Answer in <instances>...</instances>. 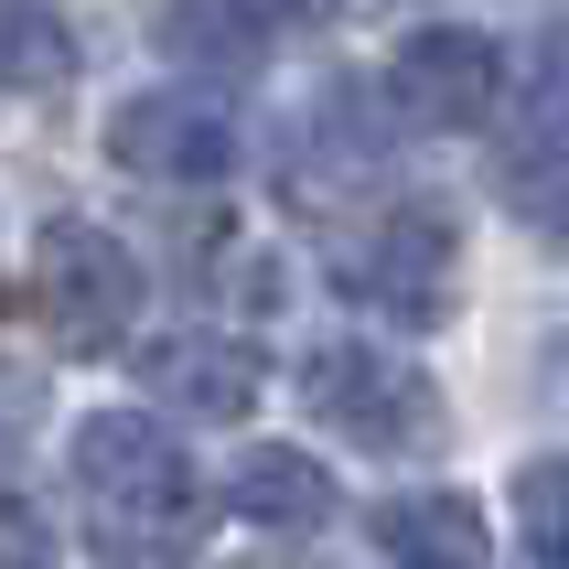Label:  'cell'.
Segmentation results:
<instances>
[{"mask_svg": "<svg viewBox=\"0 0 569 569\" xmlns=\"http://www.w3.org/2000/svg\"><path fill=\"white\" fill-rule=\"evenodd\" d=\"M76 495H87L97 569H193L204 548V473L151 409H97L76 430Z\"/></svg>", "mask_w": 569, "mask_h": 569, "instance_id": "obj_1", "label": "cell"}, {"mask_svg": "<svg viewBox=\"0 0 569 569\" xmlns=\"http://www.w3.org/2000/svg\"><path fill=\"white\" fill-rule=\"evenodd\" d=\"M333 290H345L355 312L398 322V333H430V322H451V301H462V226H451L441 204H377V216L333 248Z\"/></svg>", "mask_w": 569, "mask_h": 569, "instance_id": "obj_2", "label": "cell"}, {"mask_svg": "<svg viewBox=\"0 0 569 569\" xmlns=\"http://www.w3.org/2000/svg\"><path fill=\"white\" fill-rule=\"evenodd\" d=\"M301 398L355 451H419L441 430V387L419 377V366H398L387 345H312L301 355Z\"/></svg>", "mask_w": 569, "mask_h": 569, "instance_id": "obj_3", "label": "cell"}, {"mask_svg": "<svg viewBox=\"0 0 569 569\" xmlns=\"http://www.w3.org/2000/svg\"><path fill=\"white\" fill-rule=\"evenodd\" d=\"M32 290H43V322H54L76 355L119 345L129 322H140V258H129L97 216H54L43 237H32Z\"/></svg>", "mask_w": 569, "mask_h": 569, "instance_id": "obj_4", "label": "cell"}, {"mask_svg": "<svg viewBox=\"0 0 569 569\" xmlns=\"http://www.w3.org/2000/svg\"><path fill=\"white\" fill-rule=\"evenodd\" d=\"M506 97H516V64L483 22H430L387 54V108L409 129H495Z\"/></svg>", "mask_w": 569, "mask_h": 569, "instance_id": "obj_5", "label": "cell"}, {"mask_svg": "<svg viewBox=\"0 0 569 569\" xmlns=\"http://www.w3.org/2000/svg\"><path fill=\"white\" fill-rule=\"evenodd\" d=\"M108 161L140 172V183H226L248 161V129L204 87H151V97H119L108 108Z\"/></svg>", "mask_w": 569, "mask_h": 569, "instance_id": "obj_6", "label": "cell"}, {"mask_svg": "<svg viewBox=\"0 0 569 569\" xmlns=\"http://www.w3.org/2000/svg\"><path fill=\"white\" fill-rule=\"evenodd\" d=\"M140 387L183 419H248L269 398V355L226 322H183V333H151L140 345Z\"/></svg>", "mask_w": 569, "mask_h": 569, "instance_id": "obj_7", "label": "cell"}, {"mask_svg": "<svg viewBox=\"0 0 569 569\" xmlns=\"http://www.w3.org/2000/svg\"><path fill=\"white\" fill-rule=\"evenodd\" d=\"M495 183H506V204L527 226L569 193V54H548L538 87L495 108Z\"/></svg>", "mask_w": 569, "mask_h": 569, "instance_id": "obj_8", "label": "cell"}, {"mask_svg": "<svg viewBox=\"0 0 569 569\" xmlns=\"http://www.w3.org/2000/svg\"><path fill=\"white\" fill-rule=\"evenodd\" d=\"M366 538H377L387 569H495V527H483V506L451 495V483L387 495V506L366 516Z\"/></svg>", "mask_w": 569, "mask_h": 569, "instance_id": "obj_9", "label": "cell"}, {"mask_svg": "<svg viewBox=\"0 0 569 569\" xmlns=\"http://www.w3.org/2000/svg\"><path fill=\"white\" fill-rule=\"evenodd\" d=\"M226 516H248V527H322L333 516V473L290 441H258L226 462Z\"/></svg>", "mask_w": 569, "mask_h": 569, "instance_id": "obj_10", "label": "cell"}, {"mask_svg": "<svg viewBox=\"0 0 569 569\" xmlns=\"http://www.w3.org/2000/svg\"><path fill=\"white\" fill-rule=\"evenodd\" d=\"M161 54L183 64V76H248L269 54V32L248 22V0H172L161 11Z\"/></svg>", "mask_w": 569, "mask_h": 569, "instance_id": "obj_11", "label": "cell"}, {"mask_svg": "<svg viewBox=\"0 0 569 569\" xmlns=\"http://www.w3.org/2000/svg\"><path fill=\"white\" fill-rule=\"evenodd\" d=\"M76 76V32L54 0H0V97H54Z\"/></svg>", "mask_w": 569, "mask_h": 569, "instance_id": "obj_12", "label": "cell"}, {"mask_svg": "<svg viewBox=\"0 0 569 569\" xmlns=\"http://www.w3.org/2000/svg\"><path fill=\"white\" fill-rule=\"evenodd\" d=\"M516 527H527V548L548 569H569V451H538L516 473Z\"/></svg>", "mask_w": 569, "mask_h": 569, "instance_id": "obj_13", "label": "cell"}, {"mask_svg": "<svg viewBox=\"0 0 569 569\" xmlns=\"http://www.w3.org/2000/svg\"><path fill=\"white\" fill-rule=\"evenodd\" d=\"M322 11H333V0H248V22L269 32V43H280V32H322Z\"/></svg>", "mask_w": 569, "mask_h": 569, "instance_id": "obj_14", "label": "cell"}, {"mask_svg": "<svg viewBox=\"0 0 569 569\" xmlns=\"http://www.w3.org/2000/svg\"><path fill=\"white\" fill-rule=\"evenodd\" d=\"M538 237H559V248H569V193H559V204L538 216Z\"/></svg>", "mask_w": 569, "mask_h": 569, "instance_id": "obj_15", "label": "cell"}]
</instances>
